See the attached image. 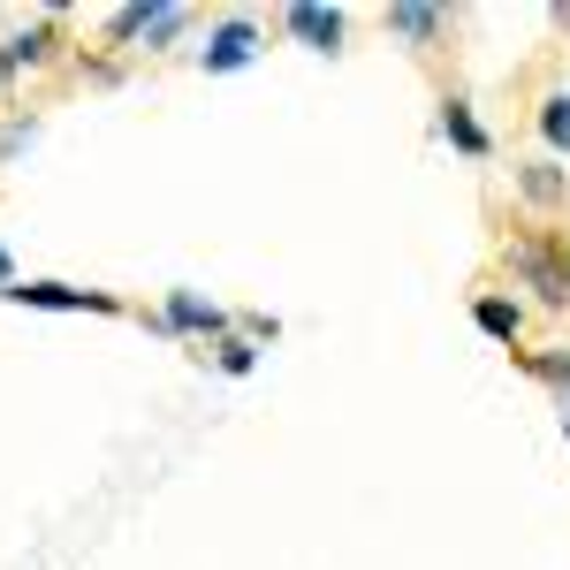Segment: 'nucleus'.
Instances as JSON below:
<instances>
[{"label":"nucleus","mask_w":570,"mask_h":570,"mask_svg":"<svg viewBox=\"0 0 570 570\" xmlns=\"http://www.w3.org/2000/svg\"><path fill=\"white\" fill-rule=\"evenodd\" d=\"M160 320H168V335H183V343H220V335H236V320H228L214 297H198V289H168V297H160Z\"/></svg>","instance_id":"obj_4"},{"label":"nucleus","mask_w":570,"mask_h":570,"mask_svg":"<svg viewBox=\"0 0 570 570\" xmlns=\"http://www.w3.org/2000/svg\"><path fill=\"white\" fill-rule=\"evenodd\" d=\"M563 426H570V403H563Z\"/></svg>","instance_id":"obj_19"},{"label":"nucleus","mask_w":570,"mask_h":570,"mask_svg":"<svg viewBox=\"0 0 570 570\" xmlns=\"http://www.w3.org/2000/svg\"><path fill=\"white\" fill-rule=\"evenodd\" d=\"M259 53H266L259 16H220L214 31H206V46H198V69H206V77H236V69H252Z\"/></svg>","instance_id":"obj_2"},{"label":"nucleus","mask_w":570,"mask_h":570,"mask_svg":"<svg viewBox=\"0 0 570 570\" xmlns=\"http://www.w3.org/2000/svg\"><path fill=\"white\" fill-rule=\"evenodd\" d=\"M441 137H449L464 160H487V153H494V137H487V122L472 115V99H441Z\"/></svg>","instance_id":"obj_10"},{"label":"nucleus","mask_w":570,"mask_h":570,"mask_svg":"<svg viewBox=\"0 0 570 570\" xmlns=\"http://www.w3.org/2000/svg\"><path fill=\"white\" fill-rule=\"evenodd\" d=\"M8 305H23V312H107V320H122V297H107V289H77V282H8L0 289Z\"/></svg>","instance_id":"obj_3"},{"label":"nucleus","mask_w":570,"mask_h":570,"mask_svg":"<svg viewBox=\"0 0 570 570\" xmlns=\"http://www.w3.org/2000/svg\"><path fill=\"white\" fill-rule=\"evenodd\" d=\"M16 77H23V69H16V61H8V46H0V91L16 85Z\"/></svg>","instance_id":"obj_17"},{"label":"nucleus","mask_w":570,"mask_h":570,"mask_svg":"<svg viewBox=\"0 0 570 570\" xmlns=\"http://www.w3.org/2000/svg\"><path fill=\"white\" fill-rule=\"evenodd\" d=\"M145 16H153V0H130V8H115V16L99 23V46H115V53H137V39H145Z\"/></svg>","instance_id":"obj_12"},{"label":"nucleus","mask_w":570,"mask_h":570,"mask_svg":"<svg viewBox=\"0 0 570 570\" xmlns=\"http://www.w3.org/2000/svg\"><path fill=\"white\" fill-rule=\"evenodd\" d=\"M282 31L297 46H312V53H343L351 16H343V8H320V0H289V8H282Z\"/></svg>","instance_id":"obj_6"},{"label":"nucleus","mask_w":570,"mask_h":570,"mask_svg":"<svg viewBox=\"0 0 570 570\" xmlns=\"http://www.w3.org/2000/svg\"><path fill=\"white\" fill-rule=\"evenodd\" d=\"M510 183H518V198H525L540 220L570 214V168L556 160V153H540V160H518V168H510Z\"/></svg>","instance_id":"obj_5"},{"label":"nucleus","mask_w":570,"mask_h":570,"mask_svg":"<svg viewBox=\"0 0 570 570\" xmlns=\"http://www.w3.org/2000/svg\"><path fill=\"white\" fill-rule=\"evenodd\" d=\"M214 365L228 373V381H244V373L259 365V343H252V335H220V343H214Z\"/></svg>","instance_id":"obj_14"},{"label":"nucleus","mask_w":570,"mask_h":570,"mask_svg":"<svg viewBox=\"0 0 570 570\" xmlns=\"http://www.w3.org/2000/svg\"><path fill=\"white\" fill-rule=\"evenodd\" d=\"M563 441H570V426H563Z\"/></svg>","instance_id":"obj_20"},{"label":"nucleus","mask_w":570,"mask_h":570,"mask_svg":"<svg viewBox=\"0 0 570 570\" xmlns=\"http://www.w3.org/2000/svg\"><path fill=\"white\" fill-rule=\"evenodd\" d=\"M8 61L16 69H46V61H61V46H69V31H61V8H46V16H31L23 31H8Z\"/></svg>","instance_id":"obj_7"},{"label":"nucleus","mask_w":570,"mask_h":570,"mask_svg":"<svg viewBox=\"0 0 570 570\" xmlns=\"http://www.w3.org/2000/svg\"><path fill=\"white\" fill-rule=\"evenodd\" d=\"M502 266L532 289V305L570 312V228H556V220L510 228V236H502Z\"/></svg>","instance_id":"obj_1"},{"label":"nucleus","mask_w":570,"mask_h":570,"mask_svg":"<svg viewBox=\"0 0 570 570\" xmlns=\"http://www.w3.org/2000/svg\"><path fill=\"white\" fill-rule=\"evenodd\" d=\"M31 137H39V115H8V122H0V160H8L16 145H31Z\"/></svg>","instance_id":"obj_15"},{"label":"nucleus","mask_w":570,"mask_h":570,"mask_svg":"<svg viewBox=\"0 0 570 570\" xmlns=\"http://www.w3.org/2000/svg\"><path fill=\"white\" fill-rule=\"evenodd\" d=\"M540 137H548V153H570V91L540 99Z\"/></svg>","instance_id":"obj_13"},{"label":"nucleus","mask_w":570,"mask_h":570,"mask_svg":"<svg viewBox=\"0 0 570 570\" xmlns=\"http://www.w3.org/2000/svg\"><path fill=\"white\" fill-rule=\"evenodd\" d=\"M8 282H23V274H16V259H8V252H0V289H8Z\"/></svg>","instance_id":"obj_18"},{"label":"nucleus","mask_w":570,"mask_h":570,"mask_svg":"<svg viewBox=\"0 0 570 570\" xmlns=\"http://www.w3.org/2000/svg\"><path fill=\"white\" fill-rule=\"evenodd\" d=\"M381 31H389V39H403L411 53H426V46L449 31V8H426V0H395L389 16H381Z\"/></svg>","instance_id":"obj_8"},{"label":"nucleus","mask_w":570,"mask_h":570,"mask_svg":"<svg viewBox=\"0 0 570 570\" xmlns=\"http://www.w3.org/2000/svg\"><path fill=\"white\" fill-rule=\"evenodd\" d=\"M198 16L183 8V0H153V16H145V39H137V53H168V46L190 31Z\"/></svg>","instance_id":"obj_11"},{"label":"nucleus","mask_w":570,"mask_h":570,"mask_svg":"<svg viewBox=\"0 0 570 570\" xmlns=\"http://www.w3.org/2000/svg\"><path fill=\"white\" fill-rule=\"evenodd\" d=\"M472 327L502 351H525V305L518 297H472Z\"/></svg>","instance_id":"obj_9"},{"label":"nucleus","mask_w":570,"mask_h":570,"mask_svg":"<svg viewBox=\"0 0 570 570\" xmlns=\"http://www.w3.org/2000/svg\"><path fill=\"white\" fill-rule=\"evenodd\" d=\"M236 335H252V343H274V335H282V320H274V312H244V320H236Z\"/></svg>","instance_id":"obj_16"}]
</instances>
